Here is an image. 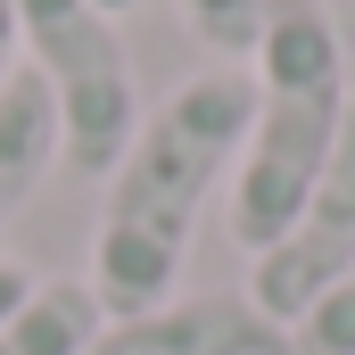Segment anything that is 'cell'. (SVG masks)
<instances>
[{"instance_id":"6da1fadb","label":"cell","mask_w":355,"mask_h":355,"mask_svg":"<svg viewBox=\"0 0 355 355\" xmlns=\"http://www.w3.org/2000/svg\"><path fill=\"white\" fill-rule=\"evenodd\" d=\"M248 107H257L248 67H198L157 107H141L132 149L107 166V198L91 223V272H83L107 322L174 306L198 215L248 149Z\"/></svg>"},{"instance_id":"7a4b0ae2","label":"cell","mask_w":355,"mask_h":355,"mask_svg":"<svg viewBox=\"0 0 355 355\" xmlns=\"http://www.w3.org/2000/svg\"><path fill=\"white\" fill-rule=\"evenodd\" d=\"M257 107H248V149L232 166V240L248 257H265L272 240L306 215L314 182L331 166L339 132H347L355 107V50L347 25L331 17V0H265V25H257Z\"/></svg>"},{"instance_id":"3957f363","label":"cell","mask_w":355,"mask_h":355,"mask_svg":"<svg viewBox=\"0 0 355 355\" xmlns=\"http://www.w3.org/2000/svg\"><path fill=\"white\" fill-rule=\"evenodd\" d=\"M8 8H17L25 67L42 75L50 107H58V166L107 182V166L141 132V75H132L116 17L91 0H8Z\"/></svg>"},{"instance_id":"277c9868","label":"cell","mask_w":355,"mask_h":355,"mask_svg":"<svg viewBox=\"0 0 355 355\" xmlns=\"http://www.w3.org/2000/svg\"><path fill=\"white\" fill-rule=\"evenodd\" d=\"M355 265V107H347V132H339V149H331V166L314 182V198H306V215L272 240L265 257L248 265V306L272 314L281 331Z\"/></svg>"},{"instance_id":"5b68a950","label":"cell","mask_w":355,"mask_h":355,"mask_svg":"<svg viewBox=\"0 0 355 355\" xmlns=\"http://www.w3.org/2000/svg\"><path fill=\"white\" fill-rule=\"evenodd\" d=\"M83 355H289V331L257 314L248 297H174L149 314H116L99 322V339Z\"/></svg>"},{"instance_id":"8992f818","label":"cell","mask_w":355,"mask_h":355,"mask_svg":"<svg viewBox=\"0 0 355 355\" xmlns=\"http://www.w3.org/2000/svg\"><path fill=\"white\" fill-rule=\"evenodd\" d=\"M50 166H58V107L33 67H17L0 91V232L25 215V198L50 182Z\"/></svg>"},{"instance_id":"52a82bcc","label":"cell","mask_w":355,"mask_h":355,"mask_svg":"<svg viewBox=\"0 0 355 355\" xmlns=\"http://www.w3.org/2000/svg\"><path fill=\"white\" fill-rule=\"evenodd\" d=\"M107 322L91 281H33V297L0 322V355H83Z\"/></svg>"},{"instance_id":"ba28073f","label":"cell","mask_w":355,"mask_h":355,"mask_svg":"<svg viewBox=\"0 0 355 355\" xmlns=\"http://www.w3.org/2000/svg\"><path fill=\"white\" fill-rule=\"evenodd\" d=\"M289 355H355V265L289 322Z\"/></svg>"},{"instance_id":"9c48e42d","label":"cell","mask_w":355,"mask_h":355,"mask_svg":"<svg viewBox=\"0 0 355 355\" xmlns=\"http://www.w3.org/2000/svg\"><path fill=\"white\" fill-rule=\"evenodd\" d=\"M182 25L190 42H207L223 67L257 50V25H265V0H182Z\"/></svg>"},{"instance_id":"30bf717a","label":"cell","mask_w":355,"mask_h":355,"mask_svg":"<svg viewBox=\"0 0 355 355\" xmlns=\"http://www.w3.org/2000/svg\"><path fill=\"white\" fill-rule=\"evenodd\" d=\"M25 297H33V272H25L17 257H8V248H0V322H8V314H17Z\"/></svg>"},{"instance_id":"8fae6325","label":"cell","mask_w":355,"mask_h":355,"mask_svg":"<svg viewBox=\"0 0 355 355\" xmlns=\"http://www.w3.org/2000/svg\"><path fill=\"white\" fill-rule=\"evenodd\" d=\"M25 67V50H17V8L0 0V91H8V75Z\"/></svg>"},{"instance_id":"7c38bea8","label":"cell","mask_w":355,"mask_h":355,"mask_svg":"<svg viewBox=\"0 0 355 355\" xmlns=\"http://www.w3.org/2000/svg\"><path fill=\"white\" fill-rule=\"evenodd\" d=\"M91 8H107V17H124V8H132V0H91Z\"/></svg>"}]
</instances>
